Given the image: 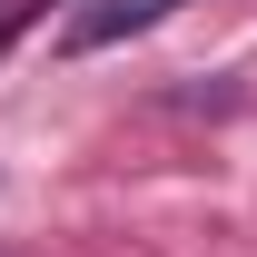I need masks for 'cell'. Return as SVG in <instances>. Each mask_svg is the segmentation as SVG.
Listing matches in <instances>:
<instances>
[{
  "mask_svg": "<svg viewBox=\"0 0 257 257\" xmlns=\"http://www.w3.org/2000/svg\"><path fill=\"white\" fill-rule=\"evenodd\" d=\"M168 10H188V0H79L69 10V50H109V40H139V30H159Z\"/></svg>",
  "mask_w": 257,
  "mask_h": 257,
  "instance_id": "1",
  "label": "cell"
}]
</instances>
